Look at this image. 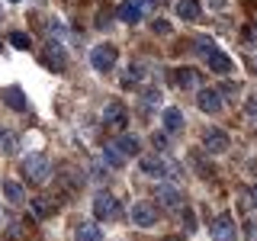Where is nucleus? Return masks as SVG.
<instances>
[{"instance_id":"1a4fd4ad","label":"nucleus","mask_w":257,"mask_h":241,"mask_svg":"<svg viewBox=\"0 0 257 241\" xmlns=\"http://www.w3.org/2000/svg\"><path fill=\"white\" fill-rule=\"evenodd\" d=\"M196 106L203 109V112H209V116H215V112L222 109V93L212 90V87H206V90L196 93Z\"/></svg>"},{"instance_id":"9b49d317","label":"nucleus","mask_w":257,"mask_h":241,"mask_svg":"<svg viewBox=\"0 0 257 241\" xmlns=\"http://www.w3.org/2000/svg\"><path fill=\"white\" fill-rule=\"evenodd\" d=\"M206 64H209V71H212V74H231V71H235L231 58L225 52H219V48H212V52L206 55Z\"/></svg>"},{"instance_id":"393cba45","label":"nucleus","mask_w":257,"mask_h":241,"mask_svg":"<svg viewBox=\"0 0 257 241\" xmlns=\"http://www.w3.org/2000/svg\"><path fill=\"white\" fill-rule=\"evenodd\" d=\"M90 177H93L96 183H103V180L109 177V164H103V158H100V161H93V167H90Z\"/></svg>"},{"instance_id":"a878e982","label":"nucleus","mask_w":257,"mask_h":241,"mask_svg":"<svg viewBox=\"0 0 257 241\" xmlns=\"http://www.w3.org/2000/svg\"><path fill=\"white\" fill-rule=\"evenodd\" d=\"M10 45L13 48H29L32 45V36H29V32H13V36H10Z\"/></svg>"},{"instance_id":"6ab92c4d","label":"nucleus","mask_w":257,"mask_h":241,"mask_svg":"<svg viewBox=\"0 0 257 241\" xmlns=\"http://www.w3.org/2000/svg\"><path fill=\"white\" fill-rule=\"evenodd\" d=\"M174 10L180 20H199V0H177Z\"/></svg>"},{"instance_id":"412c9836","label":"nucleus","mask_w":257,"mask_h":241,"mask_svg":"<svg viewBox=\"0 0 257 241\" xmlns=\"http://www.w3.org/2000/svg\"><path fill=\"white\" fill-rule=\"evenodd\" d=\"M103 161H106V164L109 167H122V161H125V155H122V151H119L116 148V145H103Z\"/></svg>"},{"instance_id":"f8f14e48","label":"nucleus","mask_w":257,"mask_h":241,"mask_svg":"<svg viewBox=\"0 0 257 241\" xmlns=\"http://www.w3.org/2000/svg\"><path fill=\"white\" fill-rule=\"evenodd\" d=\"M142 171L148 177H164L167 180V158L164 155H142Z\"/></svg>"},{"instance_id":"20e7f679","label":"nucleus","mask_w":257,"mask_h":241,"mask_svg":"<svg viewBox=\"0 0 257 241\" xmlns=\"http://www.w3.org/2000/svg\"><path fill=\"white\" fill-rule=\"evenodd\" d=\"M158 206L151 203V199H139V203L132 206V222L135 225H142V228H151V225L158 222Z\"/></svg>"},{"instance_id":"4be33fe9","label":"nucleus","mask_w":257,"mask_h":241,"mask_svg":"<svg viewBox=\"0 0 257 241\" xmlns=\"http://www.w3.org/2000/svg\"><path fill=\"white\" fill-rule=\"evenodd\" d=\"M4 193H7V199H10V203H23V199H26V190H23L20 180H7L4 183Z\"/></svg>"},{"instance_id":"cd10ccee","label":"nucleus","mask_w":257,"mask_h":241,"mask_svg":"<svg viewBox=\"0 0 257 241\" xmlns=\"http://www.w3.org/2000/svg\"><path fill=\"white\" fill-rule=\"evenodd\" d=\"M244 112H247L251 119H257V93H251V96H247V103H244Z\"/></svg>"},{"instance_id":"423d86ee","label":"nucleus","mask_w":257,"mask_h":241,"mask_svg":"<svg viewBox=\"0 0 257 241\" xmlns=\"http://www.w3.org/2000/svg\"><path fill=\"white\" fill-rule=\"evenodd\" d=\"M155 196H158V203L167 209V212H183V196H180V190L171 187V183H161V187L155 190Z\"/></svg>"},{"instance_id":"a211bd4d","label":"nucleus","mask_w":257,"mask_h":241,"mask_svg":"<svg viewBox=\"0 0 257 241\" xmlns=\"http://www.w3.org/2000/svg\"><path fill=\"white\" fill-rule=\"evenodd\" d=\"M0 96H4V100H7V103H10V106H13L16 112H23V109H26V106H29V100H26V93H23V90H20V87H7V90H4V93H0Z\"/></svg>"},{"instance_id":"0eeeda50","label":"nucleus","mask_w":257,"mask_h":241,"mask_svg":"<svg viewBox=\"0 0 257 241\" xmlns=\"http://www.w3.org/2000/svg\"><path fill=\"white\" fill-rule=\"evenodd\" d=\"M42 64H45V68H52L55 74H61V71L68 68V55H64V48L58 42H48L42 48Z\"/></svg>"},{"instance_id":"f03ea898","label":"nucleus","mask_w":257,"mask_h":241,"mask_svg":"<svg viewBox=\"0 0 257 241\" xmlns=\"http://www.w3.org/2000/svg\"><path fill=\"white\" fill-rule=\"evenodd\" d=\"M93 215L100 222H112V219H119L122 215V209H119V199L112 196V193H106V190H100L93 196Z\"/></svg>"},{"instance_id":"c85d7f7f","label":"nucleus","mask_w":257,"mask_h":241,"mask_svg":"<svg viewBox=\"0 0 257 241\" xmlns=\"http://www.w3.org/2000/svg\"><path fill=\"white\" fill-rule=\"evenodd\" d=\"M196 48H199V55H203V58H206V55H209V52H212V48H215V45H212V42H209V39H196Z\"/></svg>"},{"instance_id":"58836bf2","label":"nucleus","mask_w":257,"mask_h":241,"mask_svg":"<svg viewBox=\"0 0 257 241\" xmlns=\"http://www.w3.org/2000/svg\"><path fill=\"white\" fill-rule=\"evenodd\" d=\"M254 29H257V23H254Z\"/></svg>"},{"instance_id":"72a5a7b5","label":"nucleus","mask_w":257,"mask_h":241,"mask_svg":"<svg viewBox=\"0 0 257 241\" xmlns=\"http://www.w3.org/2000/svg\"><path fill=\"white\" fill-rule=\"evenodd\" d=\"M251 203L257 206V183H254V187H251Z\"/></svg>"},{"instance_id":"39448f33","label":"nucleus","mask_w":257,"mask_h":241,"mask_svg":"<svg viewBox=\"0 0 257 241\" xmlns=\"http://www.w3.org/2000/svg\"><path fill=\"white\" fill-rule=\"evenodd\" d=\"M228 132L225 129H206V135H203V148H206V155H225L228 151Z\"/></svg>"},{"instance_id":"aec40b11","label":"nucleus","mask_w":257,"mask_h":241,"mask_svg":"<svg viewBox=\"0 0 257 241\" xmlns=\"http://www.w3.org/2000/svg\"><path fill=\"white\" fill-rule=\"evenodd\" d=\"M112 145H116V148H119V151H122V155H125V158H132V155H139V148H142V142H139V139H135V135H119V139H116V142H112Z\"/></svg>"},{"instance_id":"5701e85b","label":"nucleus","mask_w":257,"mask_h":241,"mask_svg":"<svg viewBox=\"0 0 257 241\" xmlns=\"http://www.w3.org/2000/svg\"><path fill=\"white\" fill-rule=\"evenodd\" d=\"M52 203H48V199L45 196H36V199H32V215H36V219H48V215H52Z\"/></svg>"},{"instance_id":"e433bc0d","label":"nucleus","mask_w":257,"mask_h":241,"mask_svg":"<svg viewBox=\"0 0 257 241\" xmlns=\"http://www.w3.org/2000/svg\"><path fill=\"white\" fill-rule=\"evenodd\" d=\"M13 4H20V0H13Z\"/></svg>"},{"instance_id":"dca6fc26","label":"nucleus","mask_w":257,"mask_h":241,"mask_svg":"<svg viewBox=\"0 0 257 241\" xmlns=\"http://www.w3.org/2000/svg\"><path fill=\"white\" fill-rule=\"evenodd\" d=\"M180 129H183V112L177 109V106L164 109V132H167V135H177Z\"/></svg>"},{"instance_id":"6e6552de","label":"nucleus","mask_w":257,"mask_h":241,"mask_svg":"<svg viewBox=\"0 0 257 241\" xmlns=\"http://www.w3.org/2000/svg\"><path fill=\"white\" fill-rule=\"evenodd\" d=\"M90 64L96 71H109L116 64V45H96L90 52Z\"/></svg>"},{"instance_id":"bb28decb","label":"nucleus","mask_w":257,"mask_h":241,"mask_svg":"<svg viewBox=\"0 0 257 241\" xmlns=\"http://www.w3.org/2000/svg\"><path fill=\"white\" fill-rule=\"evenodd\" d=\"M0 145H4L7 155H16V148H20V139H16V135L10 132V135H4V139H0Z\"/></svg>"},{"instance_id":"c756f323","label":"nucleus","mask_w":257,"mask_h":241,"mask_svg":"<svg viewBox=\"0 0 257 241\" xmlns=\"http://www.w3.org/2000/svg\"><path fill=\"white\" fill-rule=\"evenodd\" d=\"M219 93H222V96H235V93H238V84H231V80H228V84H222Z\"/></svg>"},{"instance_id":"9d476101","label":"nucleus","mask_w":257,"mask_h":241,"mask_svg":"<svg viewBox=\"0 0 257 241\" xmlns=\"http://www.w3.org/2000/svg\"><path fill=\"white\" fill-rule=\"evenodd\" d=\"M199 80H203V77H199L196 68H174V71H171V84L180 87V90H190V87L199 84Z\"/></svg>"},{"instance_id":"ddd939ff","label":"nucleus","mask_w":257,"mask_h":241,"mask_svg":"<svg viewBox=\"0 0 257 241\" xmlns=\"http://www.w3.org/2000/svg\"><path fill=\"white\" fill-rule=\"evenodd\" d=\"M103 123L112 126V129H122L128 123L125 106H122V103H106V106H103Z\"/></svg>"},{"instance_id":"4468645a","label":"nucleus","mask_w":257,"mask_h":241,"mask_svg":"<svg viewBox=\"0 0 257 241\" xmlns=\"http://www.w3.org/2000/svg\"><path fill=\"white\" fill-rule=\"evenodd\" d=\"M116 16L125 23V26H135V23L142 20V0H122L119 10H116Z\"/></svg>"},{"instance_id":"f704fd0d","label":"nucleus","mask_w":257,"mask_h":241,"mask_svg":"<svg viewBox=\"0 0 257 241\" xmlns=\"http://www.w3.org/2000/svg\"><path fill=\"white\" fill-rule=\"evenodd\" d=\"M142 4H155V7H161V4H167V0H142Z\"/></svg>"},{"instance_id":"473e14b6","label":"nucleus","mask_w":257,"mask_h":241,"mask_svg":"<svg viewBox=\"0 0 257 241\" xmlns=\"http://www.w3.org/2000/svg\"><path fill=\"white\" fill-rule=\"evenodd\" d=\"M209 4H212L215 10H222V7H225V0H209Z\"/></svg>"},{"instance_id":"f3484780","label":"nucleus","mask_w":257,"mask_h":241,"mask_svg":"<svg viewBox=\"0 0 257 241\" xmlns=\"http://www.w3.org/2000/svg\"><path fill=\"white\" fill-rule=\"evenodd\" d=\"M74 241H103V231H100V225H93V222H84V225H77V228H74Z\"/></svg>"},{"instance_id":"4c0bfd02","label":"nucleus","mask_w":257,"mask_h":241,"mask_svg":"<svg viewBox=\"0 0 257 241\" xmlns=\"http://www.w3.org/2000/svg\"><path fill=\"white\" fill-rule=\"evenodd\" d=\"M254 68H257V61H254Z\"/></svg>"},{"instance_id":"c9c22d12","label":"nucleus","mask_w":257,"mask_h":241,"mask_svg":"<svg viewBox=\"0 0 257 241\" xmlns=\"http://www.w3.org/2000/svg\"><path fill=\"white\" fill-rule=\"evenodd\" d=\"M0 139H4V129H0Z\"/></svg>"},{"instance_id":"2eb2a0df","label":"nucleus","mask_w":257,"mask_h":241,"mask_svg":"<svg viewBox=\"0 0 257 241\" xmlns=\"http://www.w3.org/2000/svg\"><path fill=\"white\" fill-rule=\"evenodd\" d=\"M145 77H148V64H145V61H132L125 68V74H122V87H135Z\"/></svg>"},{"instance_id":"2f4dec72","label":"nucleus","mask_w":257,"mask_h":241,"mask_svg":"<svg viewBox=\"0 0 257 241\" xmlns=\"http://www.w3.org/2000/svg\"><path fill=\"white\" fill-rule=\"evenodd\" d=\"M167 29H171V26H167V23H164V20H155V32H161V36H164V32H167Z\"/></svg>"},{"instance_id":"f257e3e1","label":"nucleus","mask_w":257,"mask_h":241,"mask_svg":"<svg viewBox=\"0 0 257 241\" xmlns=\"http://www.w3.org/2000/svg\"><path fill=\"white\" fill-rule=\"evenodd\" d=\"M23 174H26V180H32V183H45L48 177H52V161L45 155H26L23 158Z\"/></svg>"},{"instance_id":"7c9ffc66","label":"nucleus","mask_w":257,"mask_h":241,"mask_svg":"<svg viewBox=\"0 0 257 241\" xmlns=\"http://www.w3.org/2000/svg\"><path fill=\"white\" fill-rule=\"evenodd\" d=\"M151 145H155L158 151H164V148H167V135H155V139H151Z\"/></svg>"},{"instance_id":"7ed1b4c3","label":"nucleus","mask_w":257,"mask_h":241,"mask_svg":"<svg viewBox=\"0 0 257 241\" xmlns=\"http://www.w3.org/2000/svg\"><path fill=\"white\" fill-rule=\"evenodd\" d=\"M209 231H212L215 241H235V238H238V225H235V219H231L228 212L215 215L212 225H209Z\"/></svg>"},{"instance_id":"b1692460","label":"nucleus","mask_w":257,"mask_h":241,"mask_svg":"<svg viewBox=\"0 0 257 241\" xmlns=\"http://www.w3.org/2000/svg\"><path fill=\"white\" fill-rule=\"evenodd\" d=\"M142 103H145V109H158L161 106V90H158V87H145V90H142Z\"/></svg>"}]
</instances>
